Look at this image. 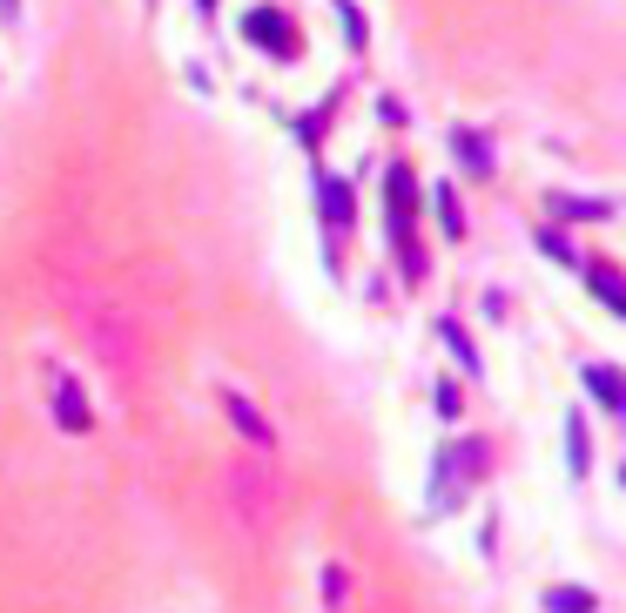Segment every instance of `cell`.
Wrapping results in <instances>:
<instances>
[{"label": "cell", "mask_w": 626, "mask_h": 613, "mask_svg": "<svg viewBox=\"0 0 626 613\" xmlns=\"http://www.w3.org/2000/svg\"><path fill=\"white\" fill-rule=\"evenodd\" d=\"M229 506L250 532H269L277 526V472L263 466V458H237L229 466Z\"/></svg>", "instance_id": "obj_1"}, {"label": "cell", "mask_w": 626, "mask_h": 613, "mask_svg": "<svg viewBox=\"0 0 626 613\" xmlns=\"http://www.w3.org/2000/svg\"><path fill=\"white\" fill-rule=\"evenodd\" d=\"M384 189H390V250H398V271L418 284L424 277V250H418V182H411V169L398 163L384 176Z\"/></svg>", "instance_id": "obj_2"}, {"label": "cell", "mask_w": 626, "mask_h": 613, "mask_svg": "<svg viewBox=\"0 0 626 613\" xmlns=\"http://www.w3.org/2000/svg\"><path fill=\"white\" fill-rule=\"evenodd\" d=\"M82 337L95 344V358H101L108 371H129V364H135V330H129V317L115 311V303L82 311Z\"/></svg>", "instance_id": "obj_3"}, {"label": "cell", "mask_w": 626, "mask_h": 613, "mask_svg": "<svg viewBox=\"0 0 626 613\" xmlns=\"http://www.w3.org/2000/svg\"><path fill=\"white\" fill-rule=\"evenodd\" d=\"M479 472H485V445H479V438L445 445V458H438V485H432V506H438V513H452L465 492L479 485Z\"/></svg>", "instance_id": "obj_4"}, {"label": "cell", "mask_w": 626, "mask_h": 613, "mask_svg": "<svg viewBox=\"0 0 626 613\" xmlns=\"http://www.w3.org/2000/svg\"><path fill=\"white\" fill-rule=\"evenodd\" d=\"M243 34H250L256 48H269L277 61H290V55H297V34H290V21H284L277 8H256V14L243 21Z\"/></svg>", "instance_id": "obj_5"}, {"label": "cell", "mask_w": 626, "mask_h": 613, "mask_svg": "<svg viewBox=\"0 0 626 613\" xmlns=\"http://www.w3.org/2000/svg\"><path fill=\"white\" fill-rule=\"evenodd\" d=\"M55 418H61V432H88L95 425V411H88L82 385H74L68 371H55Z\"/></svg>", "instance_id": "obj_6"}, {"label": "cell", "mask_w": 626, "mask_h": 613, "mask_svg": "<svg viewBox=\"0 0 626 613\" xmlns=\"http://www.w3.org/2000/svg\"><path fill=\"white\" fill-rule=\"evenodd\" d=\"M586 290H593V297L606 303L613 317H626V284H619V271H613V263H586Z\"/></svg>", "instance_id": "obj_7"}, {"label": "cell", "mask_w": 626, "mask_h": 613, "mask_svg": "<svg viewBox=\"0 0 626 613\" xmlns=\"http://www.w3.org/2000/svg\"><path fill=\"white\" fill-rule=\"evenodd\" d=\"M586 392H593L613 418H626V385H619V371H613V364H586Z\"/></svg>", "instance_id": "obj_8"}, {"label": "cell", "mask_w": 626, "mask_h": 613, "mask_svg": "<svg viewBox=\"0 0 626 613\" xmlns=\"http://www.w3.org/2000/svg\"><path fill=\"white\" fill-rule=\"evenodd\" d=\"M222 405H229V418H237V432H243L250 445H269V425H263V411H256L243 392H222Z\"/></svg>", "instance_id": "obj_9"}, {"label": "cell", "mask_w": 626, "mask_h": 613, "mask_svg": "<svg viewBox=\"0 0 626 613\" xmlns=\"http://www.w3.org/2000/svg\"><path fill=\"white\" fill-rule=\"evenodd\" d=\"M553 216H573V223H606L613 203L606 196H553Z\"/></svg>", "instance_id": "obj_10"}, {"label": "cell", "mask_w": 626, "mask_h": 613, "mask_svg": "<svg viewBox=\"0 0 626 613\" xmlns=\"http://www.w3.org/2000/svg\"><path fill=\"white\" fill-rule=\"evenodd\" d=\"M566 466H573V479H586V466H593V438H586V418H566Z\"/></svg>", "instance_id": "obj_11"}, {"label": "cell", "mask_w": 626, "mask_h": 613, "mask_svg": "<svg viewBox=\"0 0 626 613\" xmlns=\"http://www.w3.org/2000/svg\"><path fill=\"white\" fill-rule=\"evenodd\" d=\"M452 148H458V163L472 169V176H492V156H485V135H472V129H458V135H452Z\"/></svg>", "instance_id": "obj_12"}, {"label": "cell", "mask_w": 626, "mask_h": 613, "mask_svg": "<svg viewBox=\"0 0 626 613\" xmlns=\"http://www.w3.org/2000/svg\"><path fill=\"white\" fill-rule=\"evenodd\" d=\"M344 216H350V189H344V182H330V176H324V223H330V229H337V223H344Z\"/></svg>", "instance_id": "obj_13"}, {"label": "cell", "mask_w": 626, "mask_h": 613, "mask_svg": "<svg viewBox=\"0 0 626 613\" xmlns=\"http://www.w3.org/2000/svg\"><path fill=\"white\" fill-rule=\"evenodd\" d=\"M539 250L553 256V263H566V271H573V263H579V250H573V243L559 237V229H539Z\"/></svg>", "instance_id": "obj_14"}, {"label": "cell", "mask_w": 626, "mask_h": 613, "mask_svg": "<svg viewBox=\"0 0 626 613\" xmlns=\"http://www.w3.org/2000/svg\"><path fill=\"white\" fill-rule=\"evenodd\" d=\"M438 223H445V237H465V216H458V196H452V189H438Z\"/></svg>", "instance_id": "obj_15"}, {"label": "cell", "mask_w": 626, "mask_h": 613, "mask_svg": "<svg viewBox=\"0 0 626 613\" xmlns=\"http://www.w3.org/2000/svg\"><path fill=\"white\" fill-rule=\"evenodd\" d=\"M545 606H553V613H593V593H545Z\"/></svg>", "instance_id": "obj_16"}, {"label": "cell", "mask_w": 626, "mask_h": 613, "mask_svg": "<svg viewBox=\"0 0 626 613\" xmlns=\"http://www.w3.org/2000/svg\"><path fill=\"white\" fill-rule=\"evenodd\" d=\"M438 330H445V344H452V351L465 358V371H479V351H472V337H465L458 324H438Z\"/></svg>", "instance_id": "obj_17"}, {"label": "cell", "mask_w": 626, "mask_h": 613, "mask_svg": "<svg viewBox=\"0 0 626 613\" xmlns=\"http://www.w3.org/2000/svg\"><path fill=\"white\" fill-rule=\"evenodd\" d=\"M21 14V0H0V21H14Z\"/></svg>", "instance_id": "obj_18"}]
</instances>
